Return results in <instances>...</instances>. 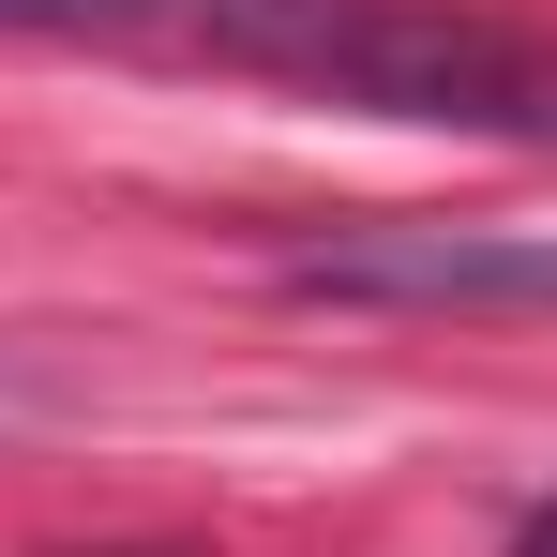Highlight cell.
Listing matches in <instances>:
<instances>
[{"label": "cell", "instance_id": "cell-1", "mask_svg": "<svg viewBox=\"0 0 557 557\" xmlns=\"http://www.w3.org/2000/svg\"><path fill=\"white\" fill-rule=\"evenodd\" d=\"M211 76L376 106V121H453V136H557V46L453 15V0H211L196 30Z\"/></svg>", "mask_w": 557, "mask_h": 557}, {"label": "cell", "instance_id": "cell-2", "mask_svg": "<svg viewBox=\"0 0 557 557\" xmlns=\"http://www.w3.org/2000/svg\"><path fill=\"white\" fill-rule=\"evenodd\" d=\"M286 301H362V317H557V226H453L392 211L286 257Z\"/></svg>", "mask_w": 557, "mask_h": 557}]
</instances>
